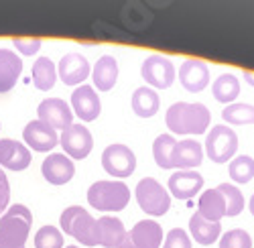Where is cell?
Listing matches in <instances>:
<instances>
[{"label": "cell", "instance_id": "1", "mask_svg": "<svg viewBox=\"0 0 254 248\" xmlns=\"http://www.w3.org/2000/svg\"><path fill=\"white\" fill-rule=\"evenodd\" d=\"M209 110L195 102V104H187V102H177L167 110L165 122L167 128L175 134H203L209 128Z\"/></svg>", "mask_w": 254, "mask_h": 248}, {"label": "cell", "instance_id": "2", "mask_svg": "<svg viewBox=\"0 0 254 248\" xmlns=\"http://www.w3.org/2000/svg\"><path fill=\"white\" fill-rule=\"evenodd\" d=\"M33 214L27 205L14 203L0 216V248H27Z\"/></svg>", "mask_w": 254, "mask_h": 248}, {"label": "cell", "instance_id": "3", "mask_svg": "<svg viewBox=\"0 0 254 248\" xmlns=\"http://www.w3.org/2000/svg\"><path fill=\"white\" fill-rule=\"evenodd\" d=\"M59 226H61V232L75 238L83 246L100 244L98 220H94L92 214L88 210H83L81 205H71V208L63 210V214L59 218Z\"/></svg>", "mask_w": 254, "mask_h": 248}, {"label": "cell", "instance_id": "4", "mask_svg": "<svg viewBox=\"0 0 254 248\" xmlns=\"http://www.w3.org/2000/svg\"><path fill=\"white\" fill-rule=\"evenodd\" d=\"M88 201L100 212H120L130 201V189L124 181H96L88 189Z\"/></svg>", "mask_w": 254, "mask_h": 248}, {"label": "cell", "instance_id": "5", "mask_svg": "<svg viewBox=\"0 0 254 248\" xmlns=\"http://www.w3.org/2000/svg\"><path fill=\"white\" fill-rule=\"evenodd\" d=\"M134 193H136V201L140 205V210L149 216H165L169 212V208H171L169 191L153 177L140 179Z\"/></svg>", "mask_w": 254, "mask_h": 248}, {"label": "cell", "instance_id": "6", "mask_svg": "<svg viewBox=\"0 0 254 248\" xmlns=\"http://www.w3.org/2000/svg\"><path fill=\"white\" fill-rule=\"evenodd\" d=\"M238 151V136L236 132L218 124L211 128V132L205 136V155L214 163H228Z\"/></svg>", "mask_w": 254, "mask_h": 248}, {"label": "cell", "instance_id": "7", "mask_svg": "<svg viewBox=\"0 0 254 248\" xmlns=\"http://www.w3.org/2000/svg\"><path fill=\"white\" fill-rule=\"evenodd\" d=\"M102 167L104 171L112 175V177H130L136 169V157L134 153L126 147V144H120V142H114V144H108L102 153Z\"/></svg>", "mask_w": 254, "mask_h": 248}, {"label": "cell", "instance_id": "8", "mask_svg": "<svg viewBox=\"0 0 254 248\" xmlns=\"http://www.w3.org/2000/svg\"><path fill=\"white\" fill-rule=\"evenodd\" d=\"M140 73H142V79L146 84L157 88V90L171 88L173 81H175V67H173L171 61L163 55L146 57L140 65Z\"/></svg>", "mask_w": 254, "mask_h": 248}, {"label": "cell", "instance_id": "9", "mask_svg": "<svg viewBox=\"0 0 254 248\" xmlns=\"http://www.w3.org/2000/svg\"><path fill=\"white\" fill-rule=\"evenodd\" d=\"M59 144L65 155L73 161L86 159L94 149V136L83 124H71L67 130H63L59 136Z\"/></svg>", "mask_w": 254, "mask_h": 248}, {"label": "cell", "instance_id": "10", "mask_svg": "<svg viewBox=\"0 0 254 248\" xmlns=\"http://www.w3.org/2000/svg\"><path fill=\"white\" fill-rule=\"evenodd\" d=\"M39 120L53 130H67L73 124V112L61 98H47L37 108Z\"/></svg>", "mask_w": 254, "mask_h": 248}, {"label": "cell", "instance_id": "11", "mask_svg": "<svg viewBox=\"0 0 254 248\" xmlns=\"http://www.w3.org/2000/svg\"><path fill=\"white\" fill-rule=\"evenodd\" d=\"M90 63L81 53H67L63 55L57 67V75L65 86H83V81L90 77Z\"/></svg>", "mask_w": 254, "mask_h": 248}, {"label": "cell", "instance_id": "12", "mask_svg": "<svg viewBox=\"0 0 254 248\" xmlns=\"http://www.w3.org/2000/svg\"><path fill=\"white\" fill-rule=\"evenodd\" d=\"M71 108L81 122H94L102 112V102L92 86H77L71 94Z\"/></svg>", "mask_w": 254, "mask_h": 248}, {"label": "cell", "instance_id": "13", "mask_svg": "<svg viewBox=\"0 0 254 248\" xmlns=\"http://www.w3.org/2000/svg\"><path fill=\"white\" fill-rule=\"evenodd\" d=\"M41 173L51 185H65L75 175V165L65 153H51L41 165Z\"/></svg>", "mask_w": 254, "mask_h": 248}, {"label": "cell", "instance_id": "14", "mask_svg": "<svg viewBox=\"0 0 254 248\" xmlns=\"http://www.w3.org/2000/svg\"><path fill=\"white\" fill-rule=\"evenodd\" d=\"M23 138L29 147L37 153H49L59 144V136L57 130L49 128L47 124H43L41 120H31L25 130H23Z\"/></svg>", "mask_w": 254, "mask_h": 248}, {"label": "cell", "instance_id": "15", "mask_svg": "<svg viewBox=\"0 0 254 248\" xmlns=\"http://www.w3.org/2000/svg\"><path fill=\"white\" fill-rule=\"evenodd\" d=\"M179 81L181 86L191 92V94H197V92H203L209 84V67L207 63H203L201 59H187L181 63L179 67Z\"/></svg>", "mask_w": 254, "mask_h": 248}, {"label": "cell", "instance_id": "16", "mask_svg": "<svg viewBox=\"0 0 254 248\" xmlns=\"http://www.w3.org/2000/svg\"><path fill=\"white\" fill-rule=\"evenodd\" d=\"M31 165V151L12 138H0V169L23 171Z\"/></svg>", "mask_w": 254, "mask_h": 248}, {"label": "cell", "instance_id": "17", "mask_svg": "<svg viewBox=\"0 0 254 248\" xmlns=\"http://www.w3.org/2000/svg\"><path fill=\"white\" fill-rule=\"evenodd\" d=\"M203 163V149L193 138H185L175 144L173 149V167L179 171H195Z\"/></svg>", "mask_w": 254, "mask_h": 248}, {"label": "cell", "instance_id": "18", "mask_svg": "<svg viewBox=\"0 0 254 248\" xmlns=\"http://www.w3.org/2000/svg\"><path fill=\"white\" fill-rule=\"evenodd\" d=\"M203 187V177L197 171H175L169 177V191L177 199H191Z\"/></svg>", "mask_w": 254, "mask_h": 248}, {"label": "cell", "instance_id": "19", "mask_svg": "<svg viewBox=\"0 0 254 248\" xmlns=\"http://www.w3.org/2000/svg\"><path fill=\"white\" fill-rule=\"evenodd\" d=\"M23 71V61L10 49H0V94L10 92Z\"/></svg>", "mask_w": 254, "mask_h": 248}, {"label": "cell", "instance_id": "20", "mask_svg": "<svg viewBox=\"0 0 254 248\" xmlns=\"http://www.w3.org/2000/svg\"><path fill=\"white\" fill-rule=\"evenodd\" d=\"M92 79L100 92H110L118 79V61L112 55H102L92 69Z\"/></svg>", "mask_w": 254, "mask_h": 248}, {"label": "cell", "instance_id": "21", "mask_svg": "<svg viewBox=\"0 0 254 248\" xmlns=\"http://www.w3.org/2000/svg\"><path fill=\"white\" fill-rule=\"evenodd\" d=\"M128 234L136 248H161L163 244V228L155 220H140Z\"/></svg>", "mask_w": 254, "mask_h": 248}, {"label": "cell", "instance_id": "22", "mask_svg": "<svg viewBox=\"0 0 254 248\" xmlns=\"http://www.w3.org/2000/svg\"><path fill=\"white\" fill-rule=\"evenodd\" d=\"M189 232H191L193 240L201 246H209V244H214L220 234H222V226L220 222H209L205 220L201 214H193L191 218H189Z\"/></svg>", "mask_w": 254, "mask_h": 248}, {"label": "cell", "instance_id": "23", "mask_svg": "<svg viewBox=\"0 0 254 248\" xmlns=\"http://www.w3.org/2000/svg\"><path fill=\"white\" fill-rule=\"evenodd\" d=\"M197 214H201L209 222H220L222 218H226V203H224V197L218 187L207 189L199 195Z\"/></svg>", "mask_w": 254, "mask_h": 248}, {"label": "cell", "instance_id": "24", "mask_svg": "<svg viewBox=\"0 0 254 248\" xmlns=\"http://www.w3.org/2000/svg\"><path fill=\"white\" fill-rule=\"evenodd\" d=\"M132 110L136 116L140 118H151L159 112V106H161V100H159V94L153 90V88H136L134 94H132Z\"/></svg>", "mask_w": 254, "mask_h": 248}, {"label": "cell", "instance_id": "25", "mask_svg": "<svg viewBox=\"0 0 254 248\" xmlns=\"http://www.w3.org/2000/svg\"><path fill=\"white\" fill-rule=\"evenodd\" d=\"M126 228L118 218L112 216H102L98 220V236H100V244L106 248H116V244L124 238Z\"/></svg>", "mask_w": 254, "mask_h": 248}, {"label": "cell", "instance_id": "26", "mask_svg": "<svg viewBox=\"0 0 254 248\" xmlns=\"http://www.w3.org/2000/svg\"><path fill=\"white\" fill-rule=\"evenodd\" d=\"M57 67L49 57H39L33 63V84L41 92H49L55 86Z\"/></svg>", "mask_w": 254, "mask_h": 248}, {"label": "cell", "instance_id": "27", "mask_svg": "<svg viewBox=\"0 0 254 248\" xmlns=\"http://www.w3.org/2000/svg\"><path fill=\"white\" fill-rule=\"evenodd\" d=\"M211 94H214V98L218 102L230 106V104H234V100L240 96V81L232 73H222L214 81V86H211Z\"/></svg>", "mask_w": 254, "mask_h": 248}, {"label": "cell", "instance_id": "28", "mask_svg": "<svg viewBox=\"0 0 254 248\" xmlns=\"http://www.w3.org/2000/svg\"><path fill=\"white\" fill-rule=\"evenodd\" d=\"M177 140L173 134H161L155 138L153 144V157L161 169H173V149H175Z\"/></svg>", "mask_w": 254, "mask_h": 248}, {"label": "cell", "instance_id": "29", "mask_svg": "<svg viewBox=\"0 0 254 248\" xmlns=\"http://www.w3.org/2000/svg\"><path fill=\"white\" fill-rule=\"evenodd\" d=\"M218 189L226 203V216H230V218L238 216L244 210V195L240 193V189L232 183H222V185H218Z\"/></svg>", "mask_w": 254, "mask_h": 248}, {"label": "cell", "instance_id": "30", "mask_svg": "<svg viewBox=\"0 0 254 248\" xmlns=\"http://www.w3.org/2000/svg\"><path fill=\"white\" fill-rule=\"evenodd\" d=\"M228 171L236 183H248L254 177V159L248 155H238L236 159L230 161Z\"/></svg>", "mask_w": 254, "mask_h": 248}, {"label": "cell", "instance_id": "31", "mask_svg": "<svg viewBox=\"0 0 254 248\" xmlns=\"http://www.w3.org/2000/svg\"><path fill=\"white\" fill-rule=\"evenodd\" d=\"M222 118L228 124H254L252 104H230L222 110Z\"/></svg>", "mask_w": 254, "mask_h": 248}, {"label": "cell", "instance_id": "32", "mask_svg": "<svg viewBox=\"0 0 254 248\" xmlns=\"http://www.w3.org/2000/svg\"><path fill=\"white\" fill-rule=\"evenodd\" d=\"M35 248H63V234L55 226H43L35 234Z\"/></svg>", "mask_w": 254, "mask_h": 248}, {"label": "cell", "instance_id": "33", "mask_svg": "<svg viewBox=\"0 0 254 248\" xmlns=\"http://www.w3.org/2000/svg\"><path fill=\"white\" fill-rule=\"evenodd\" d=\"M220 248H252V238L246 230H230L220 238Z\"/></svg>", "mask_w": 254, "mask_h": 248}, {"label": "cell", "instance_id": "34", "mask_svg": "<svg viewBox=\"0 0 254 248\" xmlns=\"http://www.w3.org/2000/svg\"><path fill=\"white\" fill-rule=\"evenodd\" d=\"M163 248H191V240H189V234L181 228H173L167 234Z\"/></svg>", "mask_w": 254, "mask_h": 248}, {"label": "cell", "instance_id": "35", "mask_svg": "<svg viewBox=\"0 0 254 248\" xmlns=\"http://www.w3.org/2000/svg\"><path fill=\"white\" fill-rule=\"evenodd\" d=\"M12 45L16 47L18 53H23V55H35L41 49V39H37V37H14L12 39Z\"/></svg>", "mask_w": 254, "mask_h": 248}, {"label": "cell", "instance_id": "36", "mask_svg": "<svg viewBox=\"0 0 254 248\" xmlns=\"http://www.w3.org/2000/svg\"><path fill=\"white\" fill-rule=\"evenodd\" d=\"M8 201H10V183H8L6 173L0 169V214L6 212Z\"/></svg>", "mask_w": 254, "mask_h": 248}, {"label": "cell", "instance_id": "37", "mask_svg": "<svg viewBox=\"0 0 254 248\" xmlns=\"http://www.w3.org/2000/svg\"><path fill=\"white\" fill-rule=\"evenodd\" d=\"M116 248H136V244L132 242L130 234H128V232H126V234H124V238H122V240H120V242L116 244Z\"/></svg>", "mask_w": 254, "mask_h": 248}, {"label": "cell", "instance_id": "38", "mask_svg": "<svg viewBox=\"0 0 254 248\" xmlns=\"http://www.w3.org/2000/svg\"><path fill=\"white\" fill-rule=\"evenodd\" d=\"M244 79L248 81L250 86H254V71H248V69H244Z\"/></svg>", "mask_w": 254, "mask_h": 248}, {"label": "cell", "instance_id": "39", "mask_svg": "<svg viewBox=\"0 0 254 248\" xmlns=\"http://www.w3.org/2000/svg\"><path fill=\"white\" fill-rule=\"evenodd\" d=\"M248 208H250V212H252V216H254V195L250 197V203H248Z\"/></svg>", "mask_w": 254, "mask_h": 248}, {"label": "cell", "instance_id": "40", "mask_svg": "<svg viewBox=\"0 0 254 248\" xmlns=\"http://www.w3.org/2000/svg\"><path fill=\"white\" fill-rule=\"evenodd\" d=\"M65 248H79V246H75V244H71V246H65Z\"/></svg>", "mask_w": 254, "mask_h": 248}]
</instances>
